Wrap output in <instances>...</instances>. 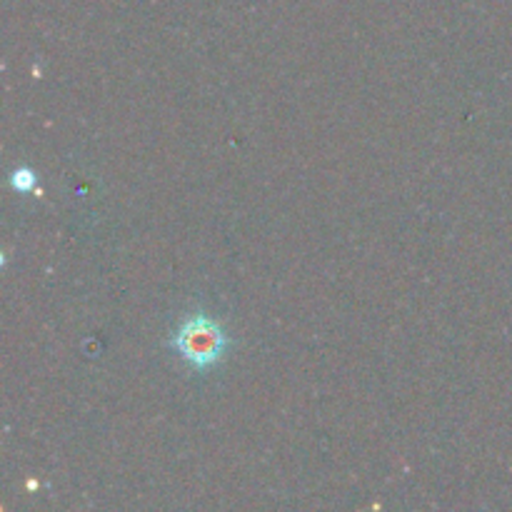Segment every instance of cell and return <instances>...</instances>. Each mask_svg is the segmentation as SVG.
I'll return each mask as SVG.
<instances>
[{"label":"cell","mask_w":512,"mask_h":512,"mask_svg":"<svg viewBox=\"0 0 512 512\" xmlns=\"http://www.w3.org/2000/svg\"><path fill=\"white\" fill-rule=\"evenodd\" d=\"M170 345L193 368H210V365H215L223 358L225 348H228V338H225L223 328L215 320L205 318V315H193L175 333Z\"/></svg>","instance_id":"obj_1"},{"label":"cell","mask_w":512,"mask_h":512,"mask_svg":"<svg viewBox=\"0 0 512 512\" xmlns=\"http://www.w3.org/2000/svg\"><path fill=\"white\" fill-rule=\"evenodd\" d=\"M10 183H13V188L18 193H28V190L35 188V173L28 168H18L13 173V178H10Z\"/></svg>","instance_id":"obj_2"}]
</instances>
